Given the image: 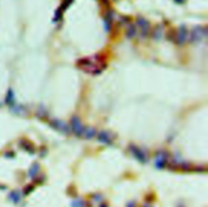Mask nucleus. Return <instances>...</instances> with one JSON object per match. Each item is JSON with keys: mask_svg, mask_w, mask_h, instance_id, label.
Masks as SVG:
<instances>
[{"mask_svg": "<svg viewBox=\"0 0 208 207\" xmlns=\"http://www.w3.org/2000/svg\"><path fill=\"white\" fill-rule=\"evenodd\" d=\"M104 62L100 56H92L81 59L77 62V67L84 72L89 73H99L104 69Z\"/></svg>", "mask_w": 208, "mask_h": 207, "instance_id": "nucleus-1", "label": "nucleus"}, {"mask_svg": "<svg viewBox=\"0 0 208 207\" xmlns=\"http://www.w3.org/2000/svg\"><path fill=\"white\" fill-rule=\"evenodd\" d=\"M176 2H182V0H175Z\"/></svg>", "mask_w": 208, "mask_h": 207, "instance_id": "nucleus-7", "label": "nucleus"}, {"mask_svg": "<svg viewBox=\"0 0 208 207\" xmlns=\"http://www.w3.org/2000/svg\"><path fill=\"white\" fill-rule=\"evenodd\" d=\"M206 35V28L203 26H196L189 33L188 39L191 42L197 43L204 39Z\"/></svg>", "mask_w": 208, "mask_h": 207, "instance_id": "nucleus-2", "label": "nucleus"}, {"mask_svg": "<svg viewBox=\"0 0 208 207\" xmlns=\"http://www.w3.org/2000/svg\"><path fill=\"white\" fill-rule=\"evenodd\" d=\"M137 34V27H136L135 24H131L128 26L126 30V36L128 38L131 39L135 37V35Z\"/></svg>", "mask_w": 208, "mask_h": 207, "instance_id": "nucleus-6", "label": "nucleus"}, {"mask_svg": "<svg viewBox=\"0 0 208 207\" xmlns=\"http://www.w3.org/2000/svg\"><path fill=\"white\" fill-rule=\"evenodd\" d=\"M188 36H189V31L186 29V27L184 25H181L177 30L176 35V42L178 45L181 46L184 45L188 40Z\"/></svg>", "mask_w": 208, "mask_h": 207, "instance_id": "nucleus-3", "label": "nucleus"}, {"mask_svg": "<svg viewBox=\"0 0 208 207\" xmlns=\"http://www.w3.org/2000/svg\"><path fill=\"white\" fill-rule=\"evenodd\" d=\"M72 125H73V128L74 129L76 132L77 133H81L82 132V125L80 122V120L77 117H74L72 119Z\"/></svg>", "mask_w": 208, "mask_h": 207, "instance_id": "nucleus-5", "label": "nucleus"}, {"mask_svg": "<svg viewBox=\"0 0 208 207\" xmlns=\"http://www.w3.org/2000/svg\"><path fill=\"white\" fill-rule=\"evenodd\" d=\"M137 26L141 30V34L142 37H146L148 35L150 30V23L144 18H139L137 20Z\"/></svg>", "mask_w": 208, "mask_h": 207, "instance_id": "nucleus-4", "label": "nucleus"}]
</instances>
